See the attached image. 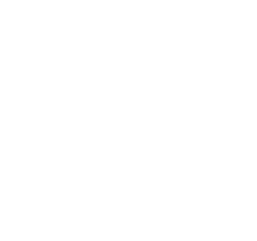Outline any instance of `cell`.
I'll return each instance as SVG.
<instances>
[]
</instances>
